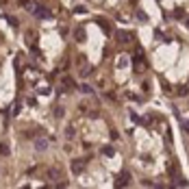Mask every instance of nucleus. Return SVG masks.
<instances>
[{
	"instance_id": "nucleus-1",
	"label": "nucleus",
	"mask_w": 189,
	"mask_h": 189,
	"mask_svg": "<svg viewBox=\"0 0 189 189\" xmlns=\"http://www.w3.org/2000/svg\"><path fill=\"white\" fill-rule=\"evenodd\" d=\"M117 41H122V44H128V41H130V37H128L126 33H117Z\"/></svg>"
}]
</instances>
